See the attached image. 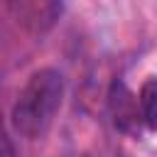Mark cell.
I'll return each instance as SVG.
<instances>
[{"mask_svg":"<svg viewBox=\"0 0 157 157\" xmlns=\"http://www.w3.org/2000/svg\"><path fill=\"white\" fill-rule=\"evenodd\" d=\"M110 113L120 130H132V128H137V123H142L140 108H137V96H132L123 83H115L110 91Z\"/></svg>","mask_w":157,"mask_h":157,"instance_id":"obj_2","label":"cell"},{"mask_svg":"<svg viewBox=\"0 0 157 157\" xmlns=\"http://www.w3.org/2000/svg\"><path fill=\"white\" fill-rule=\"evenodd\" d=\"M64 98V76L56 69H39L34 71L22 91L17 93V101L10 113L12 130L25 140H42Z\"/></svg>","mask_w":157,"mask_h":157,"instance_id":"obj_1","label":"cell"},{"mask_svg":"<svg viewBox=\"0 0 157 157\" xmlns=\"http://www.w3.org/2000/svg\"><path fill=\"white\" fill-rule=\"evenodd\" d=\"M140 120L150 132H157V76H150L137 93Z\"/></svg>","mask_w":157,"mask_h":157,"instance_id":"obj_3","label":"cell"}]
</instances>
